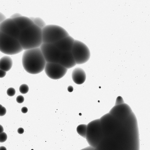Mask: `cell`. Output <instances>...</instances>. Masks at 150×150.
Returning <instances> with one entry per match:
<instances>
[{
	"mask_svg": "<svg viewBox=\"0 0 150 150\" xmlns=\"http://www.w3.org/2000/svg\"><path fill=\"white\" fill-rule=\"evenodd\" d=\"M22 61L25 70L33 74L42 72L46 63L40 47L25 50L23 54Z\"/></svg>",
	"mask_w": 150,
	"mask_h": 150,
	"instance_id": "cell-1",
	"label": "cell"
},
{
	"mask_svg": "<svg viewBox=\"0 0 150 150\" xmlns=\"http://www.w3.org/2000/svg\"><path fill=\"white\" fill-rule=\"evenodd\" d=\"M18 40L25 50L40 47L43 43L42 29L33 24L21 31Z\"/></svg>",
	"mask_w": 150,
	"mask_h": 150,
	"instance_id": "cell-2",
	"label": "cell"
},
{
	"mask_svg": "<svg viewBox=\"0 0 150 150\" xmlns=\"http://www.w3.org/2000/svg\"><path fill=\"white\" fill-rule=\"evenodd\" d=\"M69 35L64 29L57 25H46L42 29L43 43L53 44Z\"/></svg>",
	"mask_w": 150,
	"mask_h": 150,
	"instance_id": "cell-3",
	"label": "cell"
},
{
	"mask_svg": "<svg viewBox=\"0 0 150 150\" xmlns=\"http://www.w3.org/2000/svg\"><path fill=\"white\" fill-rule=\"evenodd\" d=\"M103 136L100 119L93 120L88 124L86 139L89 146L96 148Z\"/></svg>",
	"mask_w": 150,
	"mask_h": 150,
	"instance_id": "cell-4",
	"label": "cell"
},
{
	"mask_svg": "<svg viewBox=\"0 0 150 150\" xmlns=\"http://www.w3.org/2000/svg\"><path fill=\"white\" fill-rule=\"evenodd\" d=\"M23 50L18 39L0 31V51L4 54L12 55Z\"/></svg>",
	"mask_w": 150,
	"mask_h": 150,
	"instance_id": "cell-5",
	"label": "cell"
},
{
	"mask_svg": "<svg viewBox=\"0 0 150 150\" xmlns=\"http://www.w3.org/2000/svg\"><path fill=\"white\" fill-rule=\"evenodd\" d=\"M76 64H81L89 59L91 53L87 45L81 41L74 40L71 51Z\"/></svg>",
	"mask_w": 150,
	"mask_h": 150,
	"instance_id": "cell-6",
	"label": "cell"
},
{
	"mask_svg": "<svg viewBox=\"0 0 150 150\" xmlns=\"http://www.w3.org/2000/svg\"><path fill=\"white\" fill-rule=\"evenodd\" d=\"M40 48L46 62L58 63L62 52L53 44L42 43Z\"/></svg>",
	"mask_w": 150,
	"mask_h": 150,
	"instance_id": "cell-7",
	"label": "cell"
},
{
	"mask_svg": "<svg viewBox=\"0 0 150 150\" xmlns=\"http://www.w3.org/2000/svg\"><path fill=\"white\" fill-rule=\"evenodd\" d=\"M44 70L49 78L57 80L66 74L68 69L58 63L46 62Z\"/></svg>",
	"mask_w": 150,
	"mask_h": 150,
	"instance_id": "cell-8",
	"label": "cell"
},
{
	"mask_svg": "<svg viewBox=\"0 0 150 150\" xmlns=\"http://www.w3.org/2000/svg\"><path fill=\"white\" fill-rule=\"evenodd\" d=\"M0 31L18 40L21 32L13 20L10 18H6L0 24Z\"/></svg>",
	"mask_w": 150,
	"mask_h": 150,
	"instance_id": "cell-9",
	"label": "cell"
},
{
	"mask_svg": "<svg viewBox=\"0 0 150 150\" xmlns=\"http://www.w3.org/2000/svg\"><path fill=\"white\" fill-rule=\"evenodd\" d=\"M132 112L130 107L124 103L115 105L109 113L116 119L121 121L127 118Z\"/></svg>",
	"mask_w": 150,
	"mask_h": 150,
	"instance_id": "cell-10",
	"label": "cell"
},
{
	"mask_svg": "<svg viewBox=\"0 0 150 150\" xmlns=\"http://www.w3.org/2000/svg\"><path fill=\"white\" fill-rule=\"evenodd\" d=\"M74 40L69 35L53 43L62 52H71Z\"/></svg>",
	"mask_w": 150,
	"mask_h": 150,
	"instance_id": "cell-11",
	"label": "cell"
},
{
	"mask_svg": "<svg viewBox=\"0 0 150 150\" xmlns=\"http://www.w3.org/2000/svg\"><path fill=\"white\" fill-rule=\"evenodd\" d=\"M58 63L67 69L72 68L76 65L71 52H62Z\"/></svg>",
	"mask_w": 150,
	"mask_h": 150,
	"instance_id": "cell-12",
	"label": "cell"
},
{
	"mask_svg": "<svg viewBox=\"0 0 150 150\" xmlns=\"http://www.w3.org/2000/svg\"><path fill=\"white\" fill-rule=\"evenodd\" d=\"M71 77L73 81L76 84L80 85L86 80V75L84 70L80 67L75 68L72 71Z\"/></svg>",
	"mask_w": 150,
	"mask_h": 150,
	"instance_id": "cell-13",
	"label": "cell"
},
{
	"mask_svg": "<svg viewBox=\"0 0 150 150\" xmlns=\"http://www.w3.org/2000/svg\"><path fill=\"white\" fill-rule=\"evenodd\" d=\"M12 19L21 31L34 24L29 18L25 16H22Z\"/></svg>",
	"mask_w": 150,
	"mask_h": 150,
	"instance_id": "cell-14",
	"label": "cell"
},
{
	"mask_svg": "<svg viewBox=\"0 0 150 150\" xmlns=\"http://www.w3.org/2000/svg\"><path fill=\"white\" fill-rule=\"evenodd\" d=\"M13 61L11 57L5 56L0 59V69L5 71H9L11 68Z\"/></svg>",
	"mask_w": 150,
	"mask_h": 150,
	"instance_id": "cell-15",
	"label": "cell"
},
{
	"mask_svg": "<svg viewBox=\"0 0 150 150\" xmlns=\"http://www.w3.org/2000/svg\"><path fill=\"white\" fill-rule=\"evenodd\" d=\"M87 128V125L81 124L78 125L76 128L77 133L81 137L86 138Z\"/></svg>",
	"mask_w": 150,
	"mask_h": 150,
	"instance_id": "cell-16",
	"label": "cell"
},
{
	"mask_svg": "<svg viewBox=\"0 0 150 150\" xmlns=\"http://www.w3.org/2000/svg\"><path fill=\"white\" fill-rule=\"evenodd\" d=\"M33 21L34 24L41 29L44 28L46 25L45 21L39 17L34 18Z\"/></svg>",
	"mask_w": 150,
	"mask_h": 150,
	"instance_id": "cell-17",
	"label": "cell"
},
{
	"mask_svg": "<svg viewBox=\"0 0 150 150\" xmlns=\"http://www.w3.org/2000/svg\"><path fill=\"white\" fill-rule=\"evenodd\" d=\"M29 88L28 86L26 84H23L21 85L19 88L20 93L23 94L27 93L29 91Z\"/></svg>",
	"mask_w": 150,
	"mask_h": 150,
	"instance_id": "cell-18",
	"label": "cell"
},
{
	"mask_svg": "<svg viewBox=\"0 0 150 150\" xmlns=\"http://www.w3.org/2000/svg\"><path fill=\"white\" fill-rule=\"evenodd\" d=\"M7 138V136L6 133L3 132L0 134V142L3 143L5 142Z\"/></svg>",
	"mask_w": 150,
	"mask_h": 150,
	"instance_id": "cell-19",
	"label": "cell"
},
{
	"mask_svg": "<svg viewBox=\"0 0 150 150\" xmlns=\"http://www.w3.org/2000/svg\"><path fill=\"white\" fill-rule=\"evenodd\" d=\"M16 93L15 89L12 88H9L7 91V94L9 96H14Z\"/></svg>",
	"mask_w": 150,
	"mask_h": 150,
	"instance_id": "cell-20",
	"label": "cell"
},
{
	"mask_svg": "<svg viewBox=\"0 0 150 150\" xmlns=\"http://www.w3.org/2000/svg\"><path fill=\"white\" fill-rule=\"evenodd\" d=\"M124 103L122 98L120 96H119L117 98L115 105H117Z\"/></svg>",
	"mask_w": 150,
	"mask_h": 150,
	"instance_id": "cell-21",
	"label": "cell"
},
{
	"mask_svg": "<svg viewBox=\"0 0 150 150\" xmlns=\"http://www.w3.org/2000/svg\"><path fill=\"white\" fill-rule=\"evenodd\" d=\"M24 100V97L21 95H19L17 96L16 98V101L17 103H23Z\"/></svg>",
	"mask_w": 150,
	"mask_h": 150,
	"instance_id": "cell-22",
	"label": "cell"
},
{
	"mask_svg": "<svg viewBox=\"0 0 150 150\" xmlns=\"http://www.w3.org/2000/svg\"><path fill=\"white\" fill-rule=\"evenodd\" d=\"M6 112V108L3 106H2L0 110V116H2L4 115Z\"/></svg>",
	"mask_w": 150,
	"mask_h": 150,
	"instance_id": "cell-23",
	"label": "cell"
},
{
	"mask_svg": "<svg viewBox=\"0 0 150 150\" xmlns=\"http://www.w3.org/2000/svg\"><path fill=\"white\" fill-rule=\"evenodd\" d=\"M6 19V17L2 13L0 12V24Z\"/></svg>",
	"mask_w": 150,
	"mask_h": 150,
	"instance_id": "cell-24",
	"label": "cell"
},
{
	"mask_svg": "<svg viewBox=\"0 0 150 150\" xmlns=\"http://www.w3.org/2000/svg\"><path fill=\"white\" fill-rule=\"evenodd\" d=\"M22 15L20 13H16L12 15L10 18L12 19L15 18L19 17L21 16Z\"/></svg>",
	"mask_w": 150,
	"mask_h": 150,
	"instance_id": "cell-25",
	"label": "cell"
},
{
	"mask_svg": "<svg viewBox=\"0 0 150 150\" xmlns=\"http://www.w3.org/2000/svg\"><path fill=\"white\" fill-rule=\"evenodd\" d=\"M6 72L0 69V78L4 77L6 75Z\"/></svg>",
	"mask_w": 150,
	"mask_h": 150,
	"instance_id": "cell-26",
	"label": "cell"
},
{
	"mask_svg": "<svg viewBox=\"0 0 150 150\" xmlns=\"http://www.w3.org/2000/svg\"><path fill=\"white\" fill-rule=\"evenodd\" d=\"M95 148L89 146L80 150H95Z\"/></svg>",
	"mask_w": 150,
	"mask_h": 150,
	"instance_id": "cell-27",
	"label": "cell"
},
{
	"mask_svg": "<svg viewBox=\"0 0 150 150\" xmlns=\"http://www.w3.org/2000/svg\"><path fill=\"white\" fill-rule=\"evenodd\" d=\"M21 111L22 113H27L28 111V108L25 107H23L22 108Z\"/></svg>",
	"mask_w": 150,
	"mask_h": 150,
	"instance_id": "cell-28",
	"label": "cell"
},
{
	"mask_svg": "<svg viewBox=\"0 0 150 150\" xmlns=\"http://www.w3.org/2000/svg\"><path fill=\"white\" fill-rule=\"evenodd\" d=\"M17 132L19 134H21L23 133L24 129L23 128L20 127L18 129Z\"/></svg>",
	"mask_w": 150,
	"mask_h": 150,
	"instance_id": "cell-29",
	"label": "cell"
},
{
	"mask_svg": "<svg viewBox=\"0 0 150 150\" xmlns=\"http://www.w3.org/2000/svg\"><path fill=\"white\" fill-rule=\"evenodd\" d=\"M73 88L72 86H69L67 88V90L69 92H71L73 91Z\"/></svg>",
	"mask_w": 150,
	"mask_h": 150,
	"instance_id": "cell-30",
	"label": "cell"
},
{
	"mask_svg": "<svg viewBox=\"0 0 150 150\" xmlns=\"http://www.w3.org/2000/svg\"><path fill=\"white\" fill-rule=\"evenodd\" d=\"M4 130L3 126L0 125V134L3 132Z\"/></svg>",
	"mask_w": 150,
	"mask_h": 150,
	"instance_id": "cell-31",
	"label": "cell"
},
{
	"mask_svg": "<svg viewBox=\"0 0 150 150\" xmlns=\"http://www.w3.org/2000/svg\"><path fill=\"white\" fill-rule=\"evenodd\" d=\"M0 150H7L6 148L4 146H0Z\"/></svg>",
	"mask_w": 150,
	"mask_h": 150,
	"instance_id": "cell-32",
	"label": "cell"
},
{
	"mask_svg": "<svg viewBox=\"0 0 150 150\" xmlns=\"http://www.w3.org/2000/svg\"><path fill=\"white\" fill-rule=\"evenodd\" d=\"M2 106H3L2 105L0 104V110L2 108Z\"/></svg>",
	"mask_w": 150,
	"mask_h": 150,
	"instance_id": "cell-33",
	"label": "cell"
}]
</instances>
